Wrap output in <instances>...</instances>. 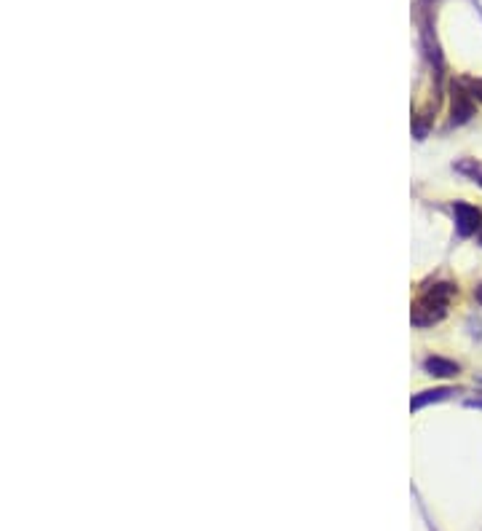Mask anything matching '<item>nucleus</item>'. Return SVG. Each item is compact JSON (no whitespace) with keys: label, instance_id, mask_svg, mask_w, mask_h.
I'll list each match as a JSON object with an SVG mask.
<instances>
[{"label":"nucleus","instance_id":"6e6552de","mask_svg":"<svg viewBox=\"0 0 482 531\" xmlns=\"http://www.w3.org/2000/svg\"><path fill=\"white\" fill-rule=\"evenodd\" d=\"M474 295H477V301H480V304H482V285L477 287V293H474Z\"/></svg>","mask_w":482,"mask_h":531},{"label":"nucleus","instance_id":"7ed1b4c3","mask_svg":"<svg viewBox=\"0 0 482 531\" xmlns=\"http://www.w3.org/2000/svg\"><path fill=\"white\" fill-rule=\"evenodd\" d=\"M474 113V103H472V94L463 89V86H453V121L463 123L472 119Z\"/></svg>","mask_w":482,"mask_h":531},{"label":"nucleus","instance_id":"f03ea898","mask_svg":"<svg viewBox=\"0 0 482 531\" xmlns=\"http://www.w3.org/2000/svg\"><path fill=\"white\" fill-rule=\"evenodd\" d=\"M456 223H458V231H461V236H469V234H474L482 223V215L477 207L472 204H463L458 202L456 204Z\"/></svg>","mask_w":482,"mask_h":531},{"label":"nucleus","instance_id":"423d86ee","mask_svg":"<svg viewBox=\"0 0 482 531\" xmlns=\"http://www.w3.org/2000/svg\"><path fill=\"white\" fill-rule=\"evenodd\" d=\"M445 394H450V389H434V392H423L421 397H416V400H413V408H421V406L431 403V400H442Z\"/></svg>","mask_w":482,"mask_h":531},{"label":"nucleus","instance_id":"f257e3e1","mask_svg":"<svg viewBox=\"0 0 482 531\" xmlns=\"http://www.w3.org/2000/svg\"><path fill=\"white\" fill-rule=\"evenodd\" d=\"M453 295H456V287L447 285V282L431 285L421 298L413 304V322L418 327L440 322L442 317H445V311H447V304H450Z\"/></svg>","mask_w":482,"mask_h":531},{"label":"nucleus","instance_id":"20e7f679","mask_svg":"<svg viewBox=\"0 0 482 531\" xmlns=\"http://www.w3.org/2000/svg\"><path fill=\"white\" fill-rule=\"evenodd\" d=\"M426 370H429L431 376L447 378V376H456V373H458V365L450 363V360H442V357H429V360H426Z\"/></svg>","mask_w":482,"mask_h":531},{"label":"nucleus","instance_id":"1a4fd4ad","mask_svg":"<svg viewBox=\"0 0 482 531\" xmlns=\"http://www.w3.org/2000/svg\"><path fill=\"white\" fill-rule=\"evenodd\" d=\"M480 242H482V234H480Z\"/></svg>","mask_w":482,"mask_h":531},{"label":"nucleus","instance_id":"0eeeda50","mask_svg":"<svg viewBox=\"0 0 482 531\" xmlns=\"http://www.w3.org/2000/svg\"><path fill=\"white\" fill-rule=\"evenodd\" d=\"M469 94H472V97H480V100H482V81H472V83H469Z\"/></svg>","mask_w":482,"mask_h":531},{"label":"nucleus","instance_id":"39448f33","mask_svg":"<svg viewBox=\"0 0 482 531\" xmlns=\"http://www.w3.org/2000/svg\"><path fill=\"white\" fill-rule=\"evenodd\" d=\"M456 169L461 172V175H469L474 183L482 185V164H477L474 159H466V162H458L456 164Z\"/></svg>","mask_w":482,"mask_h":531}]
</instances>
